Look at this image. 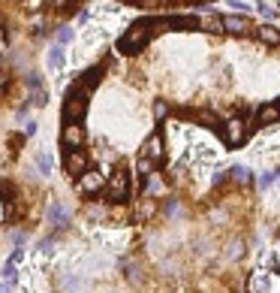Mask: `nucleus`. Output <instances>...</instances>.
Here are the masks:
<instances>
[{
    "label": "nucleus",
    "instance_id": "nucleus-26",
    "mask_svg": "<svg viewBox=\"0 0 280 293\" xmlns=\"http://www.w3.org/2000/svg\"><path fill=\"white\" fill-rule=\"evenodd\" d=\"M259 9H262V15H265V19H271V15H274V9H271V6H265V3H262Z\"/></svg>",
    "mask_w": 280,
    "mask_h": 293
},
{
    "label": "nucleus",
    "instance_id": "nucleus-2",
    "mask_svg": "<svg viewBox=\"0 0 280 293\" xmlns=\"http://www.w3.org/2000/svg\"><path fill=\"white\" fill-rule=\"evenodd\" d=\"M151 33H154V22H139V24H133V27L127 30V37L118 43V48H120V51H139V48L151 40Z\"/></svg>",
    "mask_w": 280,
    "mask_h": 293
},
{
    "label": "nucleus",
    "instance_id": "nucleus-14",
    "mask_svg": "<svg viewBox=\"0 0 280 293\" xmlns=\"http://www.w3.org/2000/svg\"><path fill=\"white\" fill-rule=\"evenodd\" d=\"M256 121H259V124H274V121H280V106H277V103H265V106L256 112Z\"/></svg>",
    "mask_w": 280,
    "mask_h": 293
},
{
    "label": "nucleus",
    "instance_id": "nucleus-7",
    "mask_svg": "<svg viewBox=\"0 0 280 293\" xmlns=\"http://www.w3.org/2000/svg\"><path fill=\"white\" fill-rule=\"evenodd\" d=\"M100 191H106V184H102V176L97 169H87L84 176L79 179V194H100Z\"/></svg>",
    "mask_w": 280,
    "mask_h": 293
},
{
    "label": "nucleus",
    "instance_id": "nucleus-12",
    "mask_svg": "<svg viewBox=\"0 0 280 293\" xmlns=\"http://www.w3.org/2000/svg\"><path fill=\"white\" fill-rule=\"evenodd\" d=\"M100 76H102V70H100V67H91V70H84V73L79 76V82H76V88L87 94V88H94V85L100 82Z\"/></svg>",
    "mask_w": 280,
    "mask_h": 293
},
{
    "label": "nucleus",
    "instance_id": "nucleus-17",
    "mask_svg": "<svg viewBox=\"0 0 280 293\" xmlns=\"http://www.w3.org/2000/svg\"><path fill=\"white\" fill-rule=\"evenodd\" d=\"M232 179H235V181H241V184H247V181L253 179V172H250L247 166H235V169H232Z\"/></svg>",
    "mask_w": 280,
    "mask_h": 293
},
{
    "label": "nucleus",
    "instance_id": "nucleus-9",
    "mask_svg": "<svg viewBox=\"0 0 280 293\" xmlns=\"http://www.w3.org/2000/svg\"><path fill=\"white\" fill-rule=\"evenodd\" d=\"M220 24H223L226 33H232V37H241V33L250 30V19H244V15H223Z\"/></svg>",
    "mask_w": 280,
    "mask_h": 293
},
{
    "label": "nucleus",
    "instance_id": "nucleus-16",
    "mask_svg": "<svg viewBox=\"0 0 280 293\" xmlns=\"http://www.w3.org/2000/svg\"><path fill=\"white\" fill-rule=\"evenodd\" d=\"M48 67H51V70L63 67V45H51L48 48Z\"/></svg>",
    "mask_w": 280,
    "mask_h": 293
},
{
    "label": "nucleus",
    "instance_id": "nucleus-21",
    "mask_svg": "<svg viewBox=\"0 0 280 293\" xmlns=\"http://www.w3.org/2000/svg\"><path fill=\"white\" fill-rule=\"evenodd\" d=\"M21 257H24V248H15V251H12V257L6 260V266H19V263H21Z\"/></svg>",
    "mask_w": 280,
    "mask_h": 293
},
{
    "label": "nucleus",
    "instance_id": "nucleus-24",
    "mask_svg": "<svg viewBox=\"0 0 280 293\" xmlns=\"http://www.w3.org/2000/svg\"><path fill=\"white\" fill-rule=\"evenodd\" d=\"M271 181H274V172H262V179H259V184H262V187H268Z\"/></svg>",
    "mask_w": 280,
    "mask_h": 293
},
{
    "label": "nucleus",
    "instance_id": "nucleus-22",
    "mask_svg": "<svg viewBox=\"0 0 280 293\" xmlns=\"http://www.w3.org/2000/svg\"><path fill=\"white\" fill-rule=\"evenodd\" d=\"M241 254H244V245H241V242H232V245H229V260H238Z\"/></svg>",
    "mask_w": 280,
    "mask_h": 293
},
{
    "label": "nucleus",
    "instance_id": "nucleus-5",
    "mask_svg": "<svg viewBox=\"0 0 280 293\" xmlns=\"http://www.w3.org/2000/svg\"><path fill=\"white\" fill-rule=\"evenodd\" d=\"M139 158H145V160H151L154 166H160V163H163V158H166L163 136H160V133H151L148 139H145V145H142V154H139Z\"/></svg>",
    "mask_w": 280,
    "mask_h": 293
},
{
    "label": "nucleus",
    "instance_id": "nucleus-23",
    "mask_svg": "<svg viewBox=\"0 0 280 293\" xmlns=\"http://www.w3.org/2000/svg\"><path fill=\"white\" fill-rule=\"evenodd\" d=\"M154 115L157 118H166V103H154Z\"/></svg>",
    "mask_w": 280,
    "mask_h": 293
},
{
    "label": "nucleus",
    "instance_id": "nucleus-18",
    "mask_svg": "<svg viewBox=\"0 0 280 293\" xmlns=\"http://www.w3.org/2000/svg\"><path fill=\"white\" fill-rule=\"evenodd\" d=\"M37 169L42 172V176H48V172H51V158H48L45 151H40V154H37Z\"/></svg>",
    "mask_w": 280,
    "mask_h": 293
},
{
    "label": "nucleus",
    "instance_id": "nucleus-19",
    "mask_svg": "<svg viewBox=\"0 0 280 293\" xmlns=\"http://www.w3.org/2000/svg\"><path fill=\"white\" fill-rule=\"evenodd\" d=\"M157 212V203L154 200H145V203H139V218H151Z\"/></svg>",
    "mask_w": 280,
    "mask_h": 293
},
{
    "label": "nucleus",
    "instance_id": "nucleus-27",
    "mask_svg": "<svg viewBox=\"0 0 280 293\" xmlns=\"http://www.w3.org/2000/svg\"><path fill=\"white\" fill-rule=\"evenodd\" d=\"M0 293H9V281H0Z\"/></svg>",
    "mask_w": 280,
    "mask_h": 293
},
{
    "label": "nucleus",
    "instance_id": "nucleus-13",
    "mask_svg": "<svg viewBox=\"0 0 280 293\" xmlns=\"http://www.w3.org/2000/svg\"><path fill=\"white\" fill-rule=\"evenodd\" d=\"M48 224H51L55 230H63V227H66V209H63L60 203H51V205H48Z\"/></svg>",
    "mask_w": 280,
    "mask_h": 293
},
{
    "label": "nucleus",
    "instance_id": "nucleus-11",
    "mask_svg": "<svg viewBox=\"0 0 280 293\" xmlns=\"http://www.w3.org/2000/svg\"><path fill=\"white\" fill-rule=\"evenodd\" d=\"M60 139H63L66 148H79V145L84 142V130H81V124H66Z\"/></svg>",
    "mask_w": 280,
    "mask_h": 293
},
{
    "label": "nucleus",
    "instance_id": "nucleus-6",
    "mask_svg": "<svg viewBox=\"0 0 280 293\" xmlns=\"http://www.w3.org/2000/svg\"><path fill=\"white\" fill-rule=\"evenodd\" d=\"M63 169H66V176H73V179H81L84 172H87V154L84 151H66V158H63Z\"/></svg>",
    "mask_w": 280,
    "mask_h": 293
},
{
    "label": "nucleus",
    "instance_id": "nucleus-4",
    "mask_svg": "<svg viewBox=\"0 0 280 293\" xmlns=\"http://www.w3.org/2000/svg\"><path fill=\"white\" fill-rule=\"evenodd\" d=\"M247 133H250V127H247L244 118H229V121L223 124V139H226V145H232V148L247 139Z\"/></svg>",
    "mask_w": 280,
    "mask_h": 293
},
{
    "label": "nucleus",
    "instance_id": "nucleus-1",
    "mask_svg": "<svg viewBox=\"0 0 280 293\" xmlns=\"http://www.w3.org/2000/svg\"><path fill=\"white\" fill-rule=\"evenodd\" d=\"M133 191V179L127 169H115V176H109L106 181V191H102V197H106L109 203H124Z\"/></svg>",
    "mask_w": 280,
    "mask_h": 293
},
{
    "label": "nucleus",
    "instance_id": "nucleus-25",
    "mask_svg": "<svg viewBox=\"0 0 280 293\" xmlns=\"http://www.w3.org/2000/svg\"><path fill=\"white\" fill-rule=\"evenodd\" d=\"M37 127H40L37 121H27V124H24V136H33V133H37Z\"/></svg>",
    "mask_w": 280,
    "mask_h": 293
},
{
    "label": "nucleus",
    "instance_id": "nucleus-10",
    "mask_svg": "<svg viewBox=\"0 0 280 293\" xmlns=\"http://www.w3.org/2000/svg\"><path fill=\"white\" fill-rule=\"evenodd\" d=\"M274 290H277V281L265 272H256L250 278V293H274Z\"/></svg>",
    "mask_w": 280,
    "mask_h": 293
},
{
    "label": "nucleus",
    "instance_id": "nucleus-15",
    "mask_svg": "<svg viewBox=\"0 0 280 293\" xmlns=\"http://www.w3.org/2000/svg\"><path fill=\"white\" fill-rule=\"evenodd\" d=\"M256 40L265 45H280V30L271 24H262V27H256Z\"/></svg>",
    "mask_w": 280,
    "mask_h": 293
},
{
    "label": "nucleus",
    "instance_id": "nucleus-8",
    "mask_svg": "<svg viewBox=\"0 0 280 293\" xmlns=\"http://www.w3.org/2000/svg\"><path fill=\"white\" fill-rule=\"evenodd\" d=\"M27 88H30V106H45V103H48V91L42 88L40 73H30L27 76Z\"/></svg>",
    "mask_w": 280,
    "mask_h": 293
},
{
    "label": "nucleus",
    "instance_id": "nucleus-20",
    "mask_svg": "<svg viewBox=\"0 0 280 293\" xmlns=\"http://www.w3.org/2000/svg\"><path fill=\"white\" fill-rule=\"evenodd\" d=\"M69 40H73V30H69V27H60V30H58V45H66Z\"/></svg>",
    "mask_w": 280,
    "mask_h": 293
},
{
    "label": "nucleus",
    "instance_id": "nucleus-3",
    "mask_svg": "<svg viewBox=\"0 0 280 293\" xmlns=\"http://www.w3.org/2000/svg\"><path fill=\"white\" fill-rule=\"evenodd\" d=\"M84 112H87V94L73 88L66 94V103H63V121L66 124H81Z\"/></svg>",
    "mask_w": 280,
    "mask_h": 293
}]
</instances>
